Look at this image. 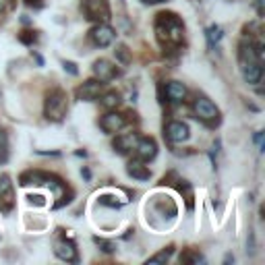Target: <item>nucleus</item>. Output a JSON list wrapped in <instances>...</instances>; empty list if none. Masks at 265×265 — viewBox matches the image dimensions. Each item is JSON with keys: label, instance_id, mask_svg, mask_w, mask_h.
Here are the masks:
<instances>
[{"label": "nucleus", "instance_id": "nucleus-21", "mask_svg": "<svg viewBox=\"0 0 265 265\" xmlns=\"http://www.w3.org/2000/svg\"><path fill=\"white\" fill-rule=\"evenodd\" d=\"M176 182H178V185H176V189L185 195L187 209H189V211H193V205H195V203H193V199H195V197H193V187H191V182H189V180H182V178H178Z\"/></svg>", "mask_w": 265, "mask_h": 265}, {"label": "nucleus", "instance_id": "nucleus-36", "mask_svg": "<svg viewBox=\"0 0 265 265\" xmlns=\"http://www.w3.org/2000/svg\"><path fill=\"white\" fill-rule=\"evenodd\" d=\"M141 3H145V5H162V3H166V0H141Z\"/></svg>", "mask_w": 265, "mask_h": 265}, {"label": "nucleus", "instance_id": "nucleus-16", "mask_svg": "<svg viewBox=\"0 0 265 265\" xmlns=\"http://www.w3.org/2000/svg\"><path fill=\"white\" fill-rule=\"evenodd\" d=\"M166 97H168V101H172V104L182 101V99L187 97V87H185V83H180V81H170V83L166 85Z\"/></svg>", "mask_w": 265, "mask_h": 265}, {"label": "nucleus", "instance_id": "nucleus-10", "mask_svg": "<svg viewBox=\"0 0 265 265\" xmlns=\"http://www.w3.org/2000/svg\"><path fill=\"white\" fill-rule=\"evenodd\" d=\"M127 125V118L125 114H118V112H106L101 118H99V129L106 133V135H114L118 133L123 127Z\"/></svg>", "mask_w": 265, "mask_h": 265}, {"label": "nucleus", "instance_id": "nucleus-34", "mask_svg": "<svg viewBox=\"0 0 265 265\" xmlns=\"http://www.w3.org/2000/svg\"><path fill=\"white\" fill-rule=\"evenodd\" d=\"M255 143H257L259 151H263V133H261V131H259V133H255Z\"/></svg>", "mask_w": 265, "mask_h": 265}, {"label": "nucleus", "instance_id": "nucleus-14", "mask_svg": "<svg viewBox=\"0 0 265 265\" xmlns=\"http://www.w3.org/2000/svg\"><path fill=\"white\" fill-rule=\"evenodd\" d=\"M240 73H242V79L249 83V85H257L263 77V63H240Z\"/></svg>", "mask_w": 265, "mask_h": 265}, {"label": "nucleus", "instance_id": "nucleus-23", "mask_svg": "<svg viewBox=\"0 0 265 265\" xmlns=\"http://www.w3.org/2000/svg\"><path fill=\"white\" fill-rule=\"evenodd\" d=\"M172 255H174V244H168V247H166V249H162L160 253H155L153 257H149V259H147V263H168Z\"/></svg>", "mask_w": 265, "mask_h": 265}, {"label": "nucleus", "instance_id": "nucleus-33", "mask_svg": "<svg viewBox=\"0 0 265 265\" xmlns=\"http://www.w3.org/2000/svg\"><path fill=\"white\" fill-rule=\"evenodd\" d=\"M265 0H255V7H257V13H259V17H263L265 15Z\"/></svg>", "mask_w": 265, "mask_h": 265}, {"label": "nucleus", "instance_id": "nucleus-20", "mask_svg": "<svg viewBox=\"0 0 265 265\" xmlns=\"http://www.w3.org/2000/svg\"><path fill=\"white\" fill-rule=\"evenodd\" d=\"M205 37H207L209 48H216V46L222 42L224 31H222V27H220V25H209V27L205 29Z\"/></svg>", "mask_w": 265, "mask_h": 265}, {"label": "nucleus", "instance_id": "nucleus-25", "mask_svg": "<svg viewBox=\"0 0 265 265\" xmlns=\"http://www.w3.org/2000/svg\"><path fill=\"white\" fill-rule=\"evenodd\" d=\"M7 160H9V137L0 129V164H5Z\"/></svg>", "mask_w": 265, "mask_h": 265}, {"label": "nucleus", "instance_id": "nucleus-28", "mask_svg": "<svg viewBox=\"0 0 265 265\" xmlns=\"http://www.w3.org/2000/svg\"><path fill=\"white\" fill-rule=\"evenodd\" d=\"M35 39H37L35 31H21V33H19V42H21V44L31 46V44H35Z\"/></svg>", "mask_w": 265, "mask_h": 265}, {"label": "nucleus", "instance_id": "nucleus-15", "mask_svg": "<svg viewBox=\"0 0 265 265\" xmlns=\"http://www.w3.org/2000/svg\"><path fill=\"white\" fill-rule=\"evenodd\" d=\"M137 139H139V133H125V135H118L114 139L112 147H114V151H118V153L125 155V153H131L135 149Z\"/></svg>", "mask_w": 265, "mask_h": 265}, {"label": "nucleus", "instance_id": "nucleus-29", "mask_svg": "<svg viewBox=\"0 0 265 265\" xmlns=\"http://www.w3.org/2000/svg\"><path fill=\"white\" fill-rule=\"evenodd\" d=\"M63 69H65V71H69L73 77H75V75H79L77 65H75V63H71V60H63Z\"/></svg>", "mask_w": 265, "mask_h": 265}, {"label": "nucleus", "instance_id": "nucleus-22", "mask_svg": "<svg viewBox=\"0 0 265 265\" xmlns=\"http://www.w3.org/2000/svg\"><path fill=\"white\" fill-rule=\"evenodd\" d=\"M180 263H185V265H199V263H203V255L199 251H195V249H187L180 255Z\"/></svg>", "mask_w": 265, "mask_h": 265}, {"label": "nucleus", "instance_id": "nucleus-27", "mask_svg": "<svg viewBox=\"0 0 265 265\" xmlns=\"http://www.w3.org/2000/svg\"><path fill=\"white\" fill-rule=\"evenodd\" d=\"M93 242L104 251V253H114L116 251V244L112 242V240H108V238H99V236H93Z\"/></svg>", "mask_w": 265, "mask_h": 265}, {"label": "nucleus", "instance_id": "nucleus-6", "mask_svg": "<svg viewBox=\"0 0 265 265\" xmlns=\"http://www.w3.org/2000/svg\"><path fill=\"white\" fill-rule=\"evenodd\" d=\"M116 37V31L108 25V23H97L95 27H91L89 31V39L97 46V48H108Z\"/></svg>", "mask_w": 265, "mask_h": 265}, {"label": "nucleus", "instance_id": "nucleus-24", "mask_svg": "<svg viewBox=\"0 0 265 265\" xmlns=\"http://www.w3.org/2000/svg\"><path fill=\"white\" fill-rule=\"evenodd\" d=\"M114 56H116V60L120 63V65H131V50H129V46L127 44H118L116 48H114Z\"/></svg>", "mask_w": 265, "mask_h": 265}, {"label": "nucleus", "instance_id": "nucleus-7", "mask_svg": "<svg viewBox=\"0 0 265 265\" xmlns=\"http://www.w3.org/2000/svg\"><path fill=\"white\" fill-rule=\"evenodd\" d=\"M240 63H263L265 58V50L261 42H242L240 44Z\"/></svg>", "mask_w": 265, "mask_h": 265}, {"label": "nucleus", "instance_id": "nucleus-31", "mask_svg": "<svg viewBox=\"0 0 265 265\" xmlns=\"http://www.w3.org/2000/svg\"><path fill=\"white\" fill-rule=\"evenodd\" d=\"M27 199H29V203H31V205H33V203H35V205H44V203H46L42 195H29Z\"/></svg>", "mask_w": 265, "mask_h": 265}, {"label": "nucleus", "instance_id": "nucleus-26", "mask_svg": "<svg viewBox=\"0 0 265 265\" xmlns=\"http://www.w3.org/2000/svg\"><path fill=\"white\" fill-rule=\"evenodd\" d=\"M97 203L106 205V207H112V209H120L123 207V201H118V197H114V195H99Z\"/></svg>", "mask_w": 265, "mask_h": 265}, {"label": "nucleus", "instance_id": "nucleus-5", "mask_svg": "<svg viewBox=\"0 0 265 265\" xmlns=\"http://www.w3.org/2000/svg\"><path fill=\"white\" fill-rule=\"evenodd\" d=\"M15 207V187L9 174L0 176V211L3 214H11Z\"/></svg>", "mask_w": 265, "mask_h": 265}, {"label": "nucleus", "instance_id": "nucleus-13", "mask_svg": "<svg viewBox=\"0 0 265 265\" xmlns=\"http://www.w3.org/2000/svg\"><path fill=\"white\" fill-rule=\"evenodd\" d=\"M91 71H93L95 79H97V81H101V83H108V81H112V79L118 75L116 67H114L110 60H106V58L95 60V63H93V67H91Z\"/></svg>", "mask_w": 265, "mask_h": 265}, {"label": "nucleus", "instance_id": "nucleus-18", "mask_svg": "<svg viewBox=\"0 0 265 265\" xmlns=\"http://www.w3.org/2000/svg\"><path fill=\"white\" fill-rule=\"evenodd\" d=\"M46 178H48V174L42 172V170H25V172L19 176V185H21V187H29V185H46Z\"/></svg>", "mask_w": 265, "mask_h": 265}, {"label": "nucleus", "instance_id": "nucleus-30", "mask_svg": "<svg viewBox=\"0 0 265 265\" xmlns=\"http://www.w3.org/2000/svg\"><path fill=\"white\" fill-rule=\"evenodd\" d=\"M13 7V0H0V15H5Z\"/></svg>", "mask_w": 265, "mask_h": 265}, {"label": "nucleus", "instance_id": "nucleus-32", "mask_svg": "<svg viewBox=\"0 0 265 265\" xmlns=\"http://www.w3.org/2000/svg\"><path fill=\"white\" fill-rule=\"evenodd\" d=\"M23 3H25L27 7H33V9H39V7H44V0H23Z\"/></svg>", "mask_w": 265, "mask_h": 265}, {"label": "nucleus", "instance_id": "nucleus-4", "mask_svg": "<svg viewBox=\"0 0 265 265\" xmlns=\"http://www.w3.org/2000/svg\"><path fill=\"white\" fill-rule=\"evenodd\" d=\"M81 11H83L85 19L93 21V23H108L112 17L108 0H83Z\"/></svg>", "mask_w": 265, "mask_h": 265}, {"label": "nucleus", "instance_id": "nucleus-2", "mask_svg": "<svg viewBox=\"0 0 265 265\" xmlns=\"http://www.w3.org/2000/svg\"><path fill=\"white\" fill-rule=\"evenodd\" d=\"M67 110H69V97L63 89L54 87L50 89L46 99H44V116L52 123H60L65 116H67Z\"/></svg>", "mask_w": 265, "mask_h": 265}, {"label": "nucleus", "instance_id": "nucleus-19", "mask_svg": "<svg viewBox=\"0 0 265 265\" xmlns=\"http://www.w3.org/2000/svg\"><path fill=\"white\" fill-rule=\"evenodd\" d=\"M99 104L104 106L106 110H116L118 106L123 104V95L116 89H110V91H106V93H99Z\"/></svg>", "mask_w": 265, "mask_h": 265}, {"label": "nucleus", "instance_id": "nucleus-17", "mask_svg": "<svg viewBox=\"0 0 265 265\" xmlns=\"http://www.w3.org/2000/svg\"><path fill=\"white\" fill-rule=\"evenodd\" d=\"M127 174H129V176H133L135 180H149V178H151V170H149L147 166H143V162H141V160H133V162H129V166H127Z\"/></svg>", "mask_w": 265, "mask_h": 265}, {"label": "nucleus", "instance_id": "nucleus-8", "mask_svg": "<svg viewBox=\"0 0 265 265\" xmlns=\"http://www.w3.org/2000/svg\"><path fill=\"white\" fill-rule=\"evenodd\" d=\"M133 151H135V155H137V160H141V162H151L153 157L157 155V143H155L153 137H139Z\"/></svg>", "mask_w": 265, "mask_h": 265}, {"label": "nucleus", "instance_id": "nucleus-35", "mask_svg": "<svg viewBox=\"0 0 265 265\" xmlns=\"http://www.w3.org/2000/svg\"><path fill=\"white\" fill-rule=\"evenodd\" d=\"M81 176H83L85 180H89V178H91V172H89V168H81Z\"/></svg>", "mask_w": 265, "mask_h": 265}, {"label": "nucleus", "instance_id": "nucleus-3", "mask_svg": "<svg viewBox=\"0 0 265 265\" xmlns=\"http://www.w3.org/2000/svg\"><path fill=\"white\" fill-rule=\"evenodd\" d=\"M193 112H195V116H197L201 123H205L207 127H218L220 120H222V114H220V110H218V106L211 101V99L203 97V95H199V97L193 101Z\"/></svg>", "mask_w": 265, "mask_h": 265}, {"label": "nucleus", "instance_id": "nucleus-9", "mask_svg": "<svg viewBox=\"0 0 265 265\" xmlns=\"http://www.w3.org/2000/svg\"><path fill=\"white\" fill-rule=\"evenodd\" d=\"M164 135H166V139H168L170 143H185V141H189V137H191V129H189V125L182 123V120H172V123L166 125Z\"/></svg>", "mask_w": 265, "mask_h": 265}, {"label": "nucleus", "instance_id": "nucleus-12", "mask_svg": "<svg viewBox=\"0 0 265 265\" xmlns=\"http://www.w3.org/2000/svg\"><path fill=\"white\" fill-rule=\"evenodd\" d=\"M54 255H56L58 259L67 261V263H79L77 247H75V242H73V240H67V238L56 240V242H54Z\"/></svg>", "mask_w": 265, "mask_h": 265}, {"label": "nucleus", "instance_id": "nucleus-11", "mask_svg": "<svg viewBox=\"0 0 265 265\" xmlns=\"http://www.w3.org/2000/svg\"><path fill=\"white\" fill-rule=\"evenodd\" d=\"M101 87H104V83H101V81H97V79H89V81H85L83 85H79V87H77L75 95H77V99H81V101H93V99H97V97H99Z\"/></svg>", "mask_w": 265, "mask_h": 265}, {"label": "nucleus", "instance_id": "nucleus-1", "mask_svg": "<svg viewBox=\"0 0 265 265\" xmlns=\"http://www.w3.org/2000/svg\"><path fill=\"white\" fill-rule=\"evenodd\" d=\"M155 37L162 48H176L185 39V23L176 13H160L155 17Z\"/></svg>", "mask_w": 265, "mask_h": 265}]
</instances>
